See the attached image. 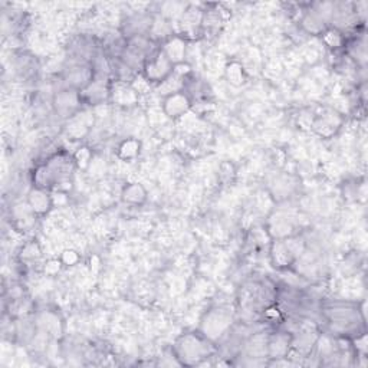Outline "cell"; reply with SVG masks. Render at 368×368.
I'll return each mask as SVG.
<instances>
[{"mask_svg": "<svg viewBox=\"0 0 368 368\" xmlns=\"http://www.w3.org/2000/svg\"><path fill=\"white\" fill-rule=\"evenodd\" d=\"M365 301L360 303L348 301H329L321 305L331 335L336 339L351 340L365 331Z\"/></svg>", "mask_w": 368, "mask_h": 368, "instance_id": "1", "label": "cell"}, {"mask_svg": "<svg viewBox=\"0 0 368 368\" xmlns=\"http://www.w3.org/2000/svg\"><path fill=\"white\" fill-rule=\"evenodd\" d=\"M173 354L181 365H199L214 354V343H211L199 329L184 332L176 340Z\"/></svg>", "mask_w": 368, "mask_h": 368, "instance_id": "2", "label": "cell"}, {"mask_svg": "<svg viewBox=\"0 0 368 368\" xmlns=\"http://www.w3.org/2000/svg\"><path fill=\"white\" fill-rule=\"evenodd\" d=\"M303 252L305 244L302 240L298 242L296 236L287 239H273L270 243L269 258L273 268L278 270H287L298 263Z\"/></svg>", "mask_w": 368, "mask_h": 368, "instance_id": "3", "label": "cell"}, {"mask_svg": "<svg viewBox=\"0 0 368 368\" xmlns=\"http://www.w3.org/2000/svg\"><path fill=\"white\" fill-rule=\"evenodd\" d=\"M232 321H233V315L229 306L225 305L214 306V308L209 310L203 315L199 331L204 336H207L211 343L216 344L230 331Z\"/></svg>", "mask_w": 368, "mask_h": 368, "instance_id": "4", "label": "cell"}, {"mask_svg": "<svg viewBox=\"0 0 368 368\" xmlns=\"http://www.w3.org/2000/svg\"><path fill=\"white\" fill-rule=\"evenodd\" d=\"M173 74L174 65L160 49L145 60L141 70L143 78L152 85H163L173 77Z\"/></svg>", "mask_w": 368, "mask_h": 368, "instance_id": "5", "label": "cell"}, {"mask_svg": "<svg viewBox=\"0 0 368 368\" xmlns=\"http://www.w3.org/2000/svg\"><path fill=\"white\" fill-rule=\"evenodd\" d=\"M111 84H112V78L94 74V79H92L84 89L79 91L82 104L92 107L110 101Z\"/></svg>", "mask_w": 368, "mask_h": 368, "instance_id": "6", "label": "cell"}, {"mask_svg": "<svg viewBox=\"0 0 368 368\" xmlns=\"http://www.w3.org/2000/svg\"><path fill=\"white\" fill-rule=\"evenodd\" d=\"M344 124V118L335 110L325 108L322 112L314 115L311 119V130L322 138H332L341 130Z\"/></svg>", "mask_w": 368, "mask_h": 368, "instance_id": "7", "label": "cell"}, {"mask_svg": "<svg viewBox=\"0 0 368 368\" xmlns=\"http://www.w3.org/2000/svg\"><path fill=\"white\" fill-rule=\"evenodd\" d=\"M193 107V100L186 91H174L166 94L162 101V110L164 115L173 121L188 115Z\"/></svg>", "mask_w": 368, "mask_h": 368, "instance_id": "8", "label": "cell"}, {"mask_svg": "<svg viewBox=\"0 0 368 368\" xmlns=\"http://www.w3.org/2000/svg\"><path fill=\"white\" fill-rule=\"evenodd\" d=\"M53 105L60 117L72 118L74 115L81 112V107L84 104L79 96V91L65 86L64 89L56 92V96L53 98Z\"/></svg>", "mask_w": 368, "mask_h": 368, "instance_id": "9", "label": "cell"}, {"mask_svg": "<svg viewBox=\"0 0 368 368\" xmlns=\"http://www.w3.org/2000/svg\"><path fill=\"white\" fill-rule=\"evenodd\" d=\"M292 348V334L288 331L276 329L268 335L266 357L269 360L288 358Z\"/></svg>", "mask_w": 368, "mask_h": 368, "instance_id": "10", "label": "cell"}, {"mask_svg": "<svg viewBox=\"0 0 368 368\" xmlns=\"http://www.w3.org/2000/svg\"><path fill=\"white\" fill-rule=\"evenodd\" d=\"M92 79H94V70H92L91 63H78L72 64L65 71V84L67 88H72L77 91L84 89Z\"/></svg>", "mask_w": 368, "mask_h": 368, "instance_id": "11", "label": "cell"}, {"mask_svg": "<svg viewBox=\"0 0 368 368\" xmlns=\"http://www.w3.org/2000/svg\"><path fill=\"white\" fill-rule=\"evenodd\" d=\"M26 204L34 211L37 218H44L55 207L53 193L49 190L32 188L27 193Z\"/></svg>", "mask_w": 368, "mask_h": 368, "instance_id": "12", "label": "cell"}, {"mask_svg": "<svg viewBox=\"0 0 368 368\" xmlns=\"http://www.w3.org/2000/svg\"><path fill=\"white\" fill-rule=\"evenodd\" d=\"M160 51L169 58V60L174 67L186 63L188 39L178 34H173L166 41H163Z\"/></svg>", "mask_w": 368, "mask_h": 368, "instance_id": "13", "label": "cell"}, {"mask_svg": "<svg viewBox=\"0 0 368 368\" xmlns=\"http://www.w3.org/2000/svg\"><path fill=\"white\" fill-rule=\"evenodd\" d=\"M140 96L138 91L131 85L126 82H118L112 81L111 84V94H110V101L114 103L118 107L122 108H130L138 104Z\"/></svg>", "mask_w": 368, "mask_h": 368, "instance_id": "14", "label": "cell"}, {"mask_svg": "<svg viewBox=\"0 0 368 368\" xmlns=\"http://www.w3.org/2000/svg\"><path fill=\"white\" fill-rule=\"evenodd\" d=\"M203 13L204 11L197 6H189L186 11H184L178 20L181 27L178 35L188 39L189 35L200 34L203 30Z\"/></svg>", "mask_w": 368, "mask_h": 368, "instance_id": "15", "label": "cell"}, {"mask_svg": "<svg viewBox=\"0 0 368 368\" xmlns=\"http://www.w3.org/2000/svg\"><path fill=\"white\" fill-rule=\"evenodd\" d=\"M269 233L273 239H287L296 236V223L295 219L287 213H276V218L270 219Z\"/></svg>", "mask_w": 368, "mask_h": 368, "instance_id": "16", "label": "cell"}, {"mask_svg": "<svg viewBox=\"0 0 368 368\" xmlns=\"http://www.w3.org/2000/svg\"><path fill=\"white\" fill-rule=\"evenodd\" d=\"M32 188L53 192L56 189V177L51 166L45 162L35 167L32 173Z\"/></svg>", "mask_w": 368, "mask_h": 368, "instance_id": "17", "label": "cell"}, {"mask_svg": "<svg viewBox=\"0 0 368 368\" xmlns=\"http://www.w3.org/2000/svg\"><path fill=\"white\" fill-rule=\"evenodd\" d=\"M147 199H148L147 189L143 186L141 183H137V181L126 184V186L121 190L122 203H126L133 207L143 206L147 202Z\"/></svg>", "mask_w": 368, "mask_h": 368, "instance_id": "18", "label": "cell"}, {"mask_svg": "<svg viewBox=\"0 0 368 368\" xmlns=\"http://www.w3.org/2000/svg\"><path fill=\"white\" fill-rule=\"evenodd\" d=\"M140 152H141V141L133 137L122 140L117 147V157L127 163L138 159Z\"/></svg>", "mask_w": 368, "mask_h": 368, "instance_id": "19", "label": "cell"}, {"mask_svg": "<svg viewBox=\"0 0 368 368\" xmlns=\"http://www.w3.org/2000/svg\"><path fill=\"white\" fill-rule=\"evenodd\" d=\"M225 78L232 86L240 88L248 82V72L239 60H230L225 67Z\"/></svg>", "mask_w": 368, "mask_h": 368, "instance_id": "20", "label": "cell"}, {"mask_svg": "<svg viewBox=\"0 0 368 368\" xmlns=\"http://www.w3.org/2000/svg\"><path fill=\"white\" fill-rule=\"evenodd\" d=\"M91 122H88L85 114L78 112L72 118H70V122L67 126V133L72 140H79L85 137L91 129Z\"/></svg>", "mask_w": 368, "mask_h": 368, "instance_id": "21", "label": "cell"}, {"mask_svg": "<svg viewBox=\"0 0 368 368\" xmlns=\"http://www.w3.org/2000/svg\"><path fill=\"white\" fill-rule=\"evenodd\" d=\"M39 325L44 328L45 332L55 336V339H58V336L63 334V322H60V320L58 318V314L52 311L42 314L39 320Z\"/></svg>", "mask_w": 368, "mask_h": 368, "instance_id": "22", "label": "cell"}, {"mask_svg": "<svg viewBox=\"0 0 368 368\" xmlns=\"http://www.w3.org/2000/svg\"><path fill=\"white\" fill-rule=\"evenodd\" d=\"M324 44L332 49V51H336V49H341L346 46V42H347V38L343 32H340V30H336L334 27H328L325 32L321 35Z\"/></svg>", "mask_w": 368, "mask_h": 368, "instance_id": "23", "label": "cell"}, {"mask_svg": "<svg viewBox=\"0 0 368 368\" xmlns=\"http://www.w3.org/2000/svg\"><path fill=\"white\" fill-rule=\"evenodd\" d=\"M72 159L75 162L77 169L86 170L91 166L92 159H94V152H92V150L89 147L81 145L79 148H77V151L72 155Z\"/></svg>", "mask_w": 368, "mask_h": 368, "instance_id": "24", "label": "cell"}, {"mask_svg": "<svg viewBox=\"0 0 368 368\" xmlns=\"http://www.w3.org/2000/svg\"><path fill=\"white\" fill-rule=\"evenodd\" d=\"M41 256H42V251H41L39 244L37 242H29L22 248V254H20L22 262L32 263V262L38 261Z\"/></svg>", "mask_w": 368, "mask_h": 368, "instance_id": "25", "label": "cell"}, {"mask_svg": "<svg viewBox=\"0 0 368 368\" xmlns=\"http://www.w3.org/2000/svg\"><path fill=\"white\" fill-rule=\"evenodd\" d=\"M59 259L60 262H63L64 268H70V266H75L79 263L81 255L74 249H65L63 254H60Z\"/></svg>", "mask_w": 368, "mask_h": 368, "instance_id": "26", "label": "cell"}, {"mask_svg": "<svg viewBox=\"0 0 368 368\" xmlns=\"http://www.w3.org/2000/svg\"><path fill=\"white\" fill-rule=\"evenodd\" d=\"M64 265L63 262H60V259H48L45 263H44V273L46 276H56L60 270H63Z\"/></svg>", "mask_w": 368, "mask_h": 368, "instance_id": "27", "label": "cell"}]
</instances>
